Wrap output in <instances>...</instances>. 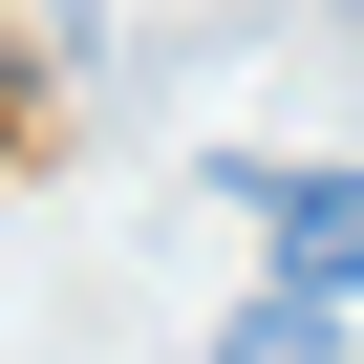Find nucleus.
Here are the masks:
<instances>
[{
    "mask_svg": "<svg viewBox=\"0 0 364 364\" xmlns=\"http://www.w3.org/2000/svg\"><path fill=\"white\" fill-rule=\"evenodd\" d=\"M236 193L279 215V279H300V300H343V279H364V171H236Z\"/></svg>",
    "mask_w": 364,
    "mask_h": 364,
    "instance_id": "obj_1",
    "label": "nucleus"
},
{
    "mask_svg": "<svg viewBox=\"0 0 364 364\" xmlns=\"http://www.w3.org/2000/svg\"><path fill=\"white\" fill-rule=\"evenodd\" d=\"M215 364H343V300H300V279H279V300H236V343H215Z\"/></svg>",
    "mask_w": 364,
    "mask_h": 364,
    "instance_id": "obj_2",
    "label": "nucleus"
}]
</instances>
